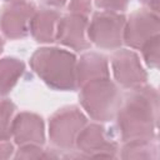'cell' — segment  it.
<instances>
[{"mask_svg": "<svg viewBox=\"0 0 160 160\" xmlns=\"http://www.w3.org/2000/svg\"><path fill=\"white\" fill-rule=\"evenodd\" d=\"M75 148L86 158H116L118 142L100 124H86L79 132Z\"/></svg>", "mask_w": 160, "mask_h": 160, "instance_id": "cell-6", "label": "cell"}, {"mask_svg": "<svg viewBox=\"0 0 160 160\" xmlns=\"http://www.w3.org/2000/svg\"><path fill=\"white\" fill-rule=\"evenodd\" d=\"M2 49H4V40H2V38L0 36V54L2 52Z\"/></svg>", "mask_w": 160, "mask_h": 160, "instance_id": "cell-24", "label": "cell"}, {"mask_svg": "<svg viewBox=\"0 0 160 160\" xmlns=\"http://www.w3.org/2000/svg\"><path fill=\"white\" fill-rule=\"evenodd\" d=\"M159 39H160L159 35H155L150 38L146 42H144V45L140 48L146 66L151 69L159 68V61H160L159 60V45H160Z\"/></svg>", "mask_w": 160, "mask_h": 160, "instance_id": "cell-17", "label": "cell"}, {"mask_svg": "<svg viewBox=\"0 0 160 160\" xmlns=\"http://www.w3.org/2000/svg\"><path fill=\"white\" fill-rule=\"evenodd\" d=\"M159 94L152 86L142 85L122 94L121 106L115 116L121 142L156 136Z\"/></svg>", "mask_w": 160, "mask_h": 160, "instance_id": "cell-1", "label": "cell"}, {"mask_svg": "<svg viewBox=\"0 0 160 160\" xmlns=\"http://www.w3.org/2000/svg\"><path fill=\"white\" fill-rule=\"evenodd\" d=\"M96 8L105 11L122 12L128 9L130 0H94Z\"/></svg>", "mask_w": 160, "mask_h": 160, "instance_id": "cell-19", "label": "cell"}, {"mask_svg": "<svg viewBox=\"0 0 160 160\" xmlns=\"http://www.w3.org/2000/svg\"><path fill=\"white\" fill-rule=\"evenodd\" d=\"M6 2H18V1H26V0H4Z\"/></svg>", "mask_w": 160, "mask_h": 160, "instance_id": "cell-25", "label": "cell"}, {"mask_svg": "<svg viewBox=\"0 0 160 160\" xmlns=\"http://www.w3.org/2000/svg\"><path fill=\"white\" fill-rule=\"evenodd\" d=\"M36 11L32 2H9L0 10V30L10 40L22 39L29 35L30 20Z\"/></svg>", "mask_w": 160, "mask_h": 160, "instance_id": "cell-9", "label": "cell"}, {"mask_svg": "<svg viewBox=\"0 0 160 160\" xmlns=\"http://www.w3.org/2000/svg\"><path fill=\"white\" fill-rule=\"evenodd\" d=\"M11 138L19 146L29 144L42 146L45 142V126L42 118L29 111L16 114L11 125Z\"/></svg>", "mask_w": 160, "mask_h": 160, "instance_id": "cell-11", "label": "cell"}, {"mask_svg": "<svg viewBox=\"0 0 160 160\" xmlns=\"http://www.w3.org/2000/svg\"><path fill=\"white\" fill-rule=\"evenodd\" d=\"M68 0H41L42 4L48 5V6H52V8H61L65 5Z\"/></svg>", "mask_w": 160, "mask_h": 160, "instance_id": "cell-23", "label": "cell"}, {"mask_svg": "<svg viewBox=\"0 0 160 160\" xmlns=\"http://www.w3.org/2000/svg\"><path fill=\"white\" fill-rule=\"evenodd\" d=\"M88 16L68 12L58 21L55 41L75 51L88 50L91 46L88 39Z\"/></svg>", "mask_w": 160, "mask_h": 160, "instance_id": "cell-10", "label": "cell"}, {"mask_svg": "<svg viewBox=\"0 0 160 160\" xmlns=\"http://www.w3.org/2000/svg\"><path fill=\"white\" fill-rule=\"evenodd\" d=\"M79 101L92 120L111 121L121 106L122 94L110 78L95 79L80 86Z\"/></svg>", "mask_w": 160, "mask_h": 160, "instance_id": "cell-3", "label": "cell"}, {"mask_svg": "<svg viewBox=\"0 0 160 160\" xmlns=\"http://www.w3.org/2000/svg\"><path fill=\"white\" fill-rule=\"evenodd\" d=\"M111 69L115 81L126 90L146 84L148 74L140 62L139 55L132 50H116L111 56Z\"/></svg>", "mask_w": 160, "mask_h": 160, "instance_id": "cell-7", "label": "cell"}, {"mask_svg": "<svg viewBox=\"0 0 160 160\" xmlns=\"http://www.w3.org/2000/svg\"><path fill=\"white\" fill-rule=\"evenodd\" d=\"M76 56L60 48H39L30 58L32 71L51 89L74 91L76 81Z\"/></svg>", "mask_w": 160, "mask_h": 160, "instance_id": "cell-2", "label": "cell"}, {"mask_svg": "<svg viewBox=\"0 0 160 160\" xmlns=\"http://www.w3.org/2000/svg\"><path fill=\"white\" fill-rule=\"evenodd\" d=\"M160 18L159 12L149 9H139L130 14L126 19L124 29V44L131 49H138L144 45L150 38L159 35Z\"/></svg>", "mask_w": 160, "mask_h": 160, "instance_id": "cell-8", "label": "cell"}, {"mask_svg": "<svg viewBox=\"0 0 160 160\" xmlns=\"http://www.w3.org/2000/svg\"><path fill=\"white\" fill-rule=\"evenodd\" d=\"M14 145L10 139H0V159H9L12 155Z\"/></svg>", "mask_w": 160, "mask_h": 160, "instance_id": "cell-21", "label": "cell"}, {"mask_svg": "<svg viewBox=\"0 0 160 160\" xmlns=\"http://www.w3.org/2000/svg\"><path fill=\"white\" fill-rule=\"evenodd\" d=\"M110 78L108 58L100 52L89 51L80 56L76 61V81L78 88L95 79Z\"/></svg>", "mask_w": 160, "mask_h": 160, "instance_id": "cell-12", "label": "cell"}, {"mask_svg": "<svg viewBox=\"0 0 160 160\" xmlns=\"http://www.w3.org/2000/svg\"><path fill=\"white\" fill-rule=\"evenodd\" d=\"M60 16V12L54 9H36L30 20L29 30L34 40L42 44L54 42L56 36V26Z\"/></svg>", "mask_w": 160, "mask_h": 160, "instance_id": "cell-13", "label": "cell"}, {"mask_svg": "<svg viewBox=\"0 0 160 160\" xmlns=\"http://www.w3.org/2000/svg\"><path fill=\"white\" fill-rule=\"evenodd\" d=\"M16 110V105L11 100L0 98V139H11V125Z\"/></svg>", "mask_w": 160, "mask_h": 160, "instance_id": "cell-16", "label": "cell"}, {"mask_svg": "<svg viewBox=\"0 0 160 160\" xmlns=\"http://www.w3.org/2000/svg\"><path fill=\"white\" fill-rule=\"evenodd\" d=\"M158 156L159 144L156 136L122 142L120 152L121 159H158Z\"/></svg>", "mask_w": 160, "mask_h": 160, "instance_id": "cell-14", "label": "cell"}, {"mask_svg": "<svg viewBox=\"0 0 160 160\" xmlns=\"http://www.w3.org/2000/svg\"><path fill=\"white\" fill-rule=\"evenodd\" d=\"M86 124L88 119L78 106L70 105L59 109L49 120V139L51 145L62 151L72 150L80 130Z\"/></svg>", "mask_w": 160, "mask_h": 160, "instance_id": "cell-4", "label": "cell"}, {"mask_svg": "<svg viewBox=\"0 0 160 160\" xmlns=\"http://www.w3.org/2000/svg\"><path fill=\"white\" fill-rule=\"evenodd\" d=\"M68 11L71 14L89 16V14L91 12V0H70Z\"/></svg>", "mask_w": 160, "mask_h": 160, "instance_id": "cell-20", "label": "cell"}, {"mask_svg": "<svg viewBox=\"0 0 160 160\" xmlns=\"http://www.w3.org/2000/svg\"><path fill=\"white\" fill-rule=\"evenodd\" d=\"M24 71V61L10 56L0 59V96H4L12 90Z\"/></svg>", "mask_w": 160, "mask_h": 160, "instance_id": "cell-15", "label": "cell"}, {"mask_svg": "<svg viewBox=\"0 0 160 160\" xmlns=\"http://www.w3.org/2000/svg\"><path fill=\"white\" fill-rule=\"evenodd\" d=\"M50 156L51 155L46 152V150H44L41 145H34V144L19 146V150L15 154L16 159H41V158H50Z\"/></svg>", "mask_w": 160, "mask_h": 160, "instance_id": "cell-18", "label": "cell"}, {"mask_svg": "<svg viewBox=\"0 0 160 160\" xmlns=\"http://www.w3.org/2000/svg\"><path fill=\"white\" fill-rule=\"evenodd\" d=\"M144 6H146V9L159 12V0H139Z\"/></svg>", "mask_w": 160, "mask_h": 160, "instance_id": "cell-22", "label": "cell"}, {"mask_svg": "<svg viewBox=\"0 0 160 160\" xmlns=\"http://www.w3.org/2000/svg\"><path fill=\"white\" fill-rule=\"evenodd\" d=\"M126 16L115 11H96L88 25V39L100 49L115 50L124 44Z\"/></svg>", "mask_w": 160, "mask_h": 160, "instance_id": "cell-5", "label": "cell"}]
</instances>
